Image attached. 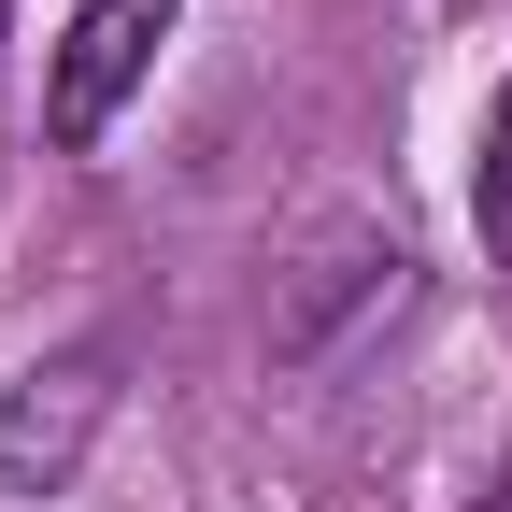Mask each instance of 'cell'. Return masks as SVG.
<instances>
[{
  "label": "cell",
  "instance_id": "277c9868",
  "mask_svg": "<svg viewBox=\"0 0 512 512\" xmlns=\"http://www.w3.org/2000/svg\"><path fill=\"white\" fill-rule=\"evenodd\" d=\"M0 29H15V0H0Z\"/></svg>",
  "mask_w": 512,
  "mask_h": 512
},
{
  "label": "cell",
  "instance_id": "6da1fadb",
  "mask_svg": "<svg viewBox=\"0 0 512 512\" xmlns=\"http://www.w3.org/2000/svg\"><path fill=\"white\" fill-rule=\"evenodd\" d=\"M185 0H72V29L43 57V128L57 143H100V128L157 86V43H171Z\"/></svg>",
  "mask_w": 512,
  "mask_h": 512
},
{
  "label": "cell",
  "instance_id": "3957f363",
  "mask_svg": "<svg viewBox=\"0 0 512 512\" xmlns=\"http://www.w3.org/2000/svg\"><path fill=\"white\" fill-rule=\"evenodd\" d=\"M470 512H512V470H498V484H484V498H470Z\"/></svg>",
  "mask_w": 512,
  "mask_h": 512
},
{
  "label": "cell",
  "instance_id": "7a4b0ae2",
  "mask_svg": "<svg viewBox=\"0 0 512 512\" xmlns=\"http://www.w3.org/2000/svg\"><path fill=\"white\" fill-rule=\"evenodd\" d=\"M86 427H100V356L29 370L15 399H0V498H57L72 456H86Z\"/></svg>",
  "mask_w": 512,
  "mask_h": 512
}]
</instances>
